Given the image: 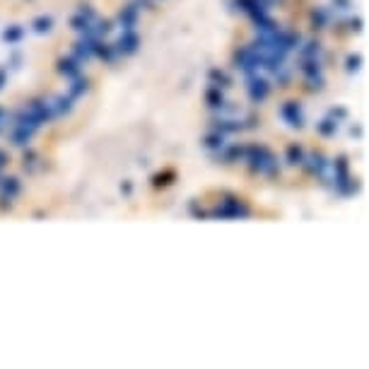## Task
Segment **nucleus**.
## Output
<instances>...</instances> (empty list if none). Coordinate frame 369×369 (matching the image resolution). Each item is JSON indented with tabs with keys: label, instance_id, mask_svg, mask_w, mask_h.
<instances>
[{
	"label": "nucleus",
	"instance_id": "f257e3e1",
	"mask_svg": "<svg viewBox=\"0 0 369 369\" xmlns=\"http://www.w3.org/2000/svg\"><path fill=\"white\" fill-rule=\"evenodd\" d=\"M249 95L253 102H263L268 97V82L263 78H253L251 75V85H249Z\"/></svg>",
	"mask_w": 369,
	"mask_h": 369
},
{
	"label": "nucleus",
	"instance_id": "f03ea898",
	"mask_svg": "<svg viewBox=\"0 0 369 369\" xmlns=\"http://www.w3.org/2000/svg\"><path fill=\"white\" fill-rule=\"evenodd\" d=\"M116 46H118V51H121V53H133L135 48H138V36H135L131 29H126V32H123V36L118 39Z\"/></svg>",
	"mask_w": 369,
	"mask_h": 369
},
{
	"label": "nucleus",
	"instance_id": "7ed1b4c3",
	"mask_svg": "<svg viewBox=\"0 0 369 369\" xmlns=\"http://www.w3.org/2000/svg\"><path fill=\"white\" fill-rule=\"evenodd\" d=\"M283 116L290 121L292 126H302V114H299L297 104H287V106L283 109Z\"/></svg>",
	"mask_w": 369,
	"mask_h": 369
},
{
	"label": "nucleus",
	"instance_id": "20e7f679",
	"mask_svg": "<svg viewBox=\"0 0 369 369\" xmlns=\"http://www.w3.org/2000/svg\"><path fill=\"white\" fill-rule=\"evenodd\" d=\"M61 72H63V75H68V78H78L80 65L75 63V61H61Z\"/></svg>",
	"mask_w": 369,
	"mask_h": 369
},
{
	"label": "nucleus",
	"instance_id": "39448f33",
	"mask_svg": "<svg viewBox=\"0 0 369 369\" xmlns=\"http://www.w3.org/2000/svg\"><path fill=\"white\" fill-rule=\"evenodd\" d=\"M135 17H138V8H128L126 12H121V22H123L126 29H131L135 24Z\"/></svg>",
	"mask_w": 369,
	"mask_h": 369
},
{
	"label": "nucleus",
	"instance_id": "423d86ee",
	"mask_svg": "<svg viewBox=\"0 0 369 369\" xmlns=\"http://www.w3.org/2000/svg\"><path fill=\"white\" fill-rule=\"evenodd\" d=\"M17 191H20V183H17V179H3V193H8V196H15Z\"/></svg>",
	"mask_w": 369,
	"mask_h": 369
},
{
	"label": "nucleus",
	"instance_id": "0eeeda50",
	"mask_svg": "<svg viewBox=\"0 0 369 369\" xmlns=\"http://www.w3.org/2000/svg\"><path fill=\"white\" fill-rule=\"evenodd\" d=\"M287 155H290V162L292 164H302V150L297 147V145H290V147H287Z\"/></svg>",
	"mask_w": 369,
	"mask_h": 369
},
{
	"label": "nucleus",
	"instance_id": "6e6552de",
	"mask_svg": "<svg viewBox=\"0 0 369 369\" xmlns=\"http://www.w3.org/2000/svg\"><path fill=\"white\" fill-rule=\"evenodd\" d=\"M208 102H210V106H222V92H217V87H212L208 92Z\"/></svg>",
	"mask_w": 369,
	"mask_h": 369
},
{
	"label": "nucleus",
	"instance_id": "1a4fd4ad",
	"mask_svg": "<svg viewBox=\"0 0 369 369\" xmlns=\"http://www.w3.org/2000/svg\"><path fill=\"white\" fill-rule=\"evenodd\" d=\"M85 89H87V80H78V82H75V85L70 87V99L80 97L82 92H85Z\"/></svg>",
	"mask_w": 369,
	"mask_h": 369
},
{
	"label": "nucleus",
	"instance_id": "9d476101",
	"mask_svg": "<svg viewBox=\"0 0 369 369\" xmlns=\"http://www.w3.org/2000/svg\"><path fill=\"white\" fill-rule=\"evenodd\" d=\"M34 24H36V32H48L51 29V20L48 17H39Z\"/></svg>",
	"mask_w": 369,
	"mask_h": 369
},
{
	"label": "nucleus",
	"instance_id": "9b49d317",
	"mask_svg": "<svg viewBox=\"0 0 369 369\" xmlns=\"http://www.w3.org/2000/svg\"><path fill=\"white\" fill-rule=\"evenodd\" d=\"M319 131H321L323 135H330L333 131H336V123H333V121H323L321 126H319Z\"/></svg>",
	"mask_w": 369,
	"mask_h": 369
},
{
	"label": "nucleus",
	"instance_id": "f8f14e48",
	"mask_svg": "<svg viewBox=\"0 0 369 369\" xmlns=\"http://www.w3.org/2000/svg\"><path fill=\"white\" fill-rule=\"evenodd\" d=\"M22 36V29H12V32H5V39L8 41H15V39H20Z\"/></svg>",
	"mask_w": 369,
	"mask_h": 369
},
{
	"label": "nucleus",
	"instance_id": "ddd939ff",
	"mask_svg": "<svg viewBox=\"0 0 369 369\" xmlns=\"http://www.w3.org/2000/svg\"><path fill=\"white\" fill-rule=\"evenodd\" d=\"M3 80H5V68H0V87H3Z\"/></svg>",
	"mask_w": 369,
	"mask_h": 369
},
{
	"label": "nucleus",
	"instance_id": "4468645a",
	"mask_svg": "<svg viewBox=\"0 0 369 369\" xmlns=\"http://www.w3.org/2000/svg\"><path fill=\"white\" fill-rule=\"evenodd\" d=\"M5 164V155H3V152H0V167Z\"/></svg>",
	"mask_w": 369,
	"mask_h": 369
}]
</instances>
